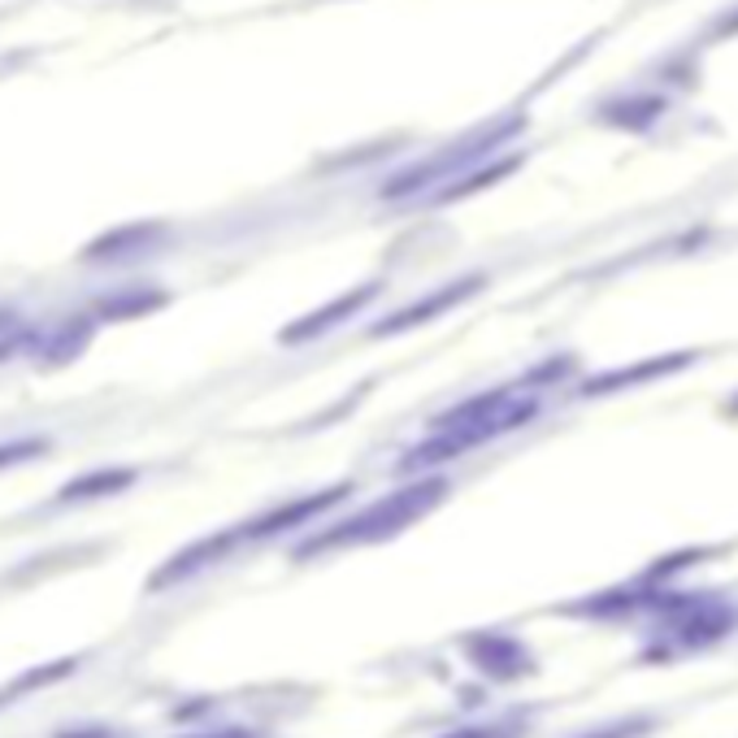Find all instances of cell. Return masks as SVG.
Instances as JSON below:
<instances>
[{
	"label": "cell",
	"mask_w": 738,
	"mask_h": 738,
	"mask_svg": "<svg viewBox=\"0 0 738 738\" xmlns=\"http://www.w3.org/2000/svg\"><path fill=\"white\" fill-rule=\"evenodd\" d=\"M443 495V483H422V487H404V492H391L387 499H378V504H369L361 517H353V521H344V530H335V534H326L322 543H309L304 547V556L309 552H318V547H331V543H369V539H382V534H395L400 526H408L413 517H422L435 499Z\"/></svg>",
	"instance_id": "1"
},
{
	"label": "cell",
	"mask_w": 738,
	"mask_h": 738,
	"mask_svg": "<svg viewBox=\"0 0 738 738\" xmlns=\"http://www.w3.org/2000/svg\"><path fill=\"white\" fill-rule=\"evenodd\" d=\"M465 291H470V282H465V287H452V291H443V296H435V300H426V304H417V309H408V313H400L395 322H387V326H378V331L387 335V331H404V326H413V322H426L430 313H439L443 304H452V300H461Z\"/></svg>",
	"instance_id": "2"
},
{
	"label": "cell",
	"mask_w": 738,
	"mask_h": 738,
	"mask_svg": "<svg viewBox=\"0 0 738 738\" xmlns=\"http://www.w3.org/2000/svg\"><path fill=\"white\" fill-rule=\"evenodd\" d=\"M452 738H512V730L495 726V730H461V735H452Z\"/></svg>",
	"instance_id": "3"
},
{
	"label": "cell",
	"mask_w": 738,
	"mask_h": 738,
	"mask_svg": "<svg viewBox=\"0 0 738 738\" xmlns=\"http://www.w3.org/2000/svg\"><path fill=\"white\" fill-rule=\"evenodd\" d=\"M214 738H256L252 730H218Z\"/></svg>",
	"instance_id": "4"
}]
</instances>
